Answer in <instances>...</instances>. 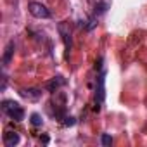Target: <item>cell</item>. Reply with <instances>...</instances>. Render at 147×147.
<instances>
[{
    "mask_svg": "<svg viewBox=\"0 0 147 147\" xmlns=\"http://www.w3.org/2000/svg\"><path fill=\"white\" fill-rule=\"evenodd\" d=\"M2 111H4V114H5L7 118H11L12 121H23V119H24V109H23V106H21L19 102H16V100H9V99L2 100Z\"/></svg>",
    "mask_w": 147,
    "mask_h": 147,
    "instance_id": "obj_2",
    "label": "cell"
},
{
    "mask_svg": "<svg viewBox=\"0 0 147 147\" xmlns=\"http://www.w3.org/2000/svg\"><path fill=\"white\" fill-rule=\"evenodd\" d=\"M30 118H31L30 121H31L33 126H42V125H43V118H42V114H38V113H33Z\"/></svg>",
    "mask_w": 147,
    "mask_h": 147,
    "instance_id": "obj_10",
    "label": "cell"
},
{
    "mask_svg": "<svg viewBox=\"0 0 147 147\" xmlns=\"http://www.w3.org/2000/svg\"><path fill=\"white\" fill-rule=\"evenodd\" d=\"M113 0H95V14H104L111 9Z\"/></svg>",
    "mask_w": 147,
    "mask_h": 147,
    "instance_id": "obj_9",
    "label": "cell"
},
{
    "mask_svg": "<svg viewBox=\"0 0 147 147\" xmlns=\"http://www.w3.org/2000/svg\"><path fill=\"white\" fill-rule=\"evenodd\" d=\"M100 144H102L104 147H109V145L113 144V137H111L109 133H102V135H100Z\"/></svg>",
    "mask_w": 147,
    "mask_h": 147,
    "instance_id": "obj_11",
    "label": "cell"
},
{
    "mask_svg": "<svg viewBox=\"0 0 147 147\" xmlns=\"http://www.w3.org/2000/svg\"><path fill=\"white\" fill-rule=\"evenodd\" d=\"M28 11H30V14H31L33 18H36V19H49V18L52 16L50 11H49L43 4H40V2H30Z\"/></svg>",
    "mask_w": 147,
    "mask_h": 147,
    "instance_id": "obj_4",
    "label": "cell"
},
{
    "mask_svg": "<svg viewBox=\"0 0 147 147\" xmlns=\"http://www.w3.org/2000/svg\"><path fill=\"white\" fill-rule=\"evenodd\" d=\"M14 50H16V42H14V40H11V42L7 43V47H5L4 55H2V66H4V67H7V66L11 64L12 55H14Z\"/></svg>",
    "mask_w": 147,
    "mask_h": 147,
    "instance_id": "obj_5",
    "label": "cell"
},
{
    "mask_svg": "<svg viewBox=\"0 0 147 147\" xmlns=\"http://www.w3.org/2000/svg\"><path fill=\"white\" fill-rule=\"evenodd\" d=\"M19 142H21V137H19L18 131H5L4 133V144H5V147H14Z\"/></svg>",
    "mask_w": 147,
    "mask_h": 147,
    "instance_id": "obj_7",
    "label": "cell"
},
{
    "mask_svg": "<svg viewBox=\"0 0 147 147\" xmlns=\"http://www.w3.org/2000/svg\"><path fill=\"white\" fill-rule=\"evenodd\" d=\"M5 88H7V76L4 75V76H2V88H0V90H2V92H4Z\"/></svg>",
    "mask_w": 147,
    "mask_h": 147,
    "instance_id": "obj_13",
    "label": "cell"
},
{
    "mask_svg": "<svg viewBox=\"0 0 147 147\" xmlns=\"http://www.w3.org/2000/svg\"><path fill=\"white\" fill-rule=\"evenodd\" d=\"M62 119H64V121H62L64 126H73V125L76 123V118H75V116H64Z\"/></svg>",
    "mask_w": 147,
    "mask_h": 147,
    "instance_id": "obj_12",
    "label": "cell"
},
{
    "mask_svg": "<svg viewBox=\"0 0 147 147\" xmlns=\"http://www.w3.org/2000/svg\"><path fill=\"white\" fill-rule=\"evenodd\" d=\"M64 83H66V80H64L62 76H55V78H52L50 82H47L45 88H47L49 92H52V94H54V92H57V90H59V87H62Z\"/></svg>",
    "mask_w": 147,
    "mask_h": 147,
    "instance_id": "obj_8",
    "label": "cell"
},
{
    "mask_svg": "<svg viewBox=\"0 0 147 147\" xmlns=\"http://www.w3.org/2000/svg\"><path fill=\"white\" fill-rule=\"evenodd\" d=\"M57 30H59V35H61V38H62V43H64L66 57H69V50H71V47H73V40H71V30H69V24H67L66 21H62V23H59Z\"/></svg>",
    "mask_w": 147,
    "mask_h": 147,
    "instance_id": "obj_3",
    "label": "cell"
},
{
    "mask_svg": "<svg viewBox=\"0 0 147 147\" xmlns=\"http://www.w3.org/2000/svg\"><path fill=\"white\" fill-rule=\"evenodd\" d=\"M94 100H95V111H100V106L106 100V69H100L95 76Z\"/></svg>",
    "mask_w": 147,
    "mask_h": 147,
    "instance_id": "obj_1",
    "label": "cell"
},
{
    "mask_svg": "<svg viewBox=\"0 0 147 147\" xmlns=\"http://www.w3.org/2000/svg\"><path fill=\"white\" fill-rule=\"evenodd\" d=\"M40 140H42V142H43V144H49V137H47V135H43V137H42V138H40Z\"/></svg>",
    "mask_w": 147,
    "mask_h": 147,
    "instance_id": "obj_14",
    "label": "cell"
},
{
    "mask_svg": "<svg viewBox=\"0 0 147 147\" xmlns=\"http://www.w3.org/2000/svg\"><path fill=\"white\" fill-rule=\"evenodd\" d=\"M19 95L21 97H24L26 100H38L40 97H42V90L40 88H21L19 90Z\"/></svg>",
    "mask_w": 147,
    "mask_h": 147,
    "instance_id": "obj_6",
    "label": "cell"
}]
</instances>
